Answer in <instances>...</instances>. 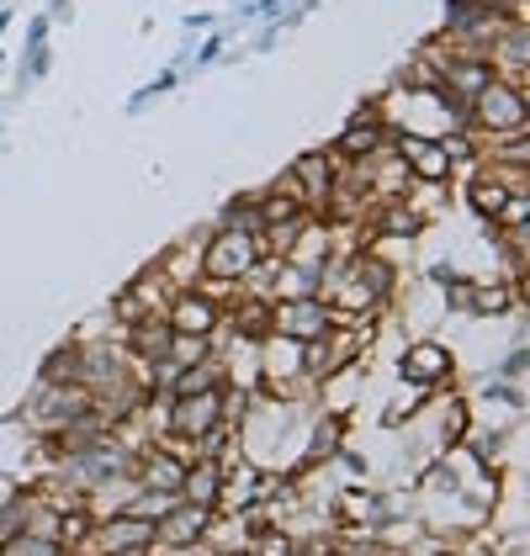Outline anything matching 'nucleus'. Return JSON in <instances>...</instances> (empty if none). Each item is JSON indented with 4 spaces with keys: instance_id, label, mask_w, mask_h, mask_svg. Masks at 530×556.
Returning a JSON list of instances; mask_svg holds the SVG:
<instances>
[{
    "instance_id": "f8f14e48",
    "label": "nucleus",
    "mask_w": 530,
    "mask_h": 556,
    "mask_svg": "<svg viewBox=\"0 0 530 556\" xmlns=\"http://www.w3.org/2000/svg\"><path fill=\"white\" fill-rule=\"evenodd\" d=\"M234 329L250 334V340H265L270 334V302H239L234 307Z\"/></svg>"
},
{
    "instance_id": "2eb2a0df",
    "label": "nucleus",
    "mask_w": 530,
    "mask_h": 556,
    "mask_svg": "<svg viewBox=\"0 0 530 556\" xmlns=\"http://www.w3.org/2000/svg\"><path fill=\"white\" fill-rule=\"evenodd\" d=\"M180 477H186V467H176V462H165V456H154V462H149V482H165V488H180Z\"/></svg>"
},
{
    "instance_id": "39448f33",
    "label": "nucleus",
    "mask_w": 530,
    "mask_h": 556,
    "mask_svg": "<svg viewBox=\"0 0 530 556\" xmlns=\"http://www.w3.org/2000/svg\"><path fill=\"white\" fill-rule=\"evenodd\" d=\"M171 334H191V340H213V329H218V302L202 298V292H180L171 302Z\"/></svg>"
},
{
    "instance_id": "0eeeda50",
    "label": "nucleus",
    "mask_w": 530,
    "mask_h": 556,
    "mask_svg": "<svg viewBox=\"0 0 530 556\" xmlns=\"http://www.w3.org/2000/svg\"><path fill=\"white\" fill-rule=\"evenodd\" d=\"M377 143H393V128L377 117V112H366V117H355L351 128H345V138H340V160H382V149Z\"/></svg>"
},
{
    "instance_id": "423d86ee",
    "label": "nucleus",
    "mask_w": 530,
    "mask_h": 556,
    "mask_svg": "<svg viewBox=\"0 0 530 556\" xmlns=\"http://www.w3.org/2000/svg\"><path fill=\"white\" fill-rule=\"evenodd\" d=\"M218 419H223V392L218 387L176 397V414H171V425H176L180 434H197V440H202V429H213Z\"/></svg>"
},
{
    "instance_id": "9d476101",
    "label": "nucleus",
    "mask_w": 530,
    "mask_h": 556,
    "mask_svg": "<svg viewBox=\"0 0 530 556\" xmlns=\"http://www.w3.org/2000/svg\"><path fill=\"white\" fill-rule=\"evenodd\" d=\"M218 467L213 462H202V467H186V477H180V493H186V504H202V509H213L218 504Z\"/></svg>"
},
{
    "instance_id": "20e7f679",
    "label": "nucleus",
    "mask_w": 530,
    "mask_h": 556,
    "mask_svg": "<svg viewBox=\"0 0 530 556\" xmlns=\"http://www.w3.org/2000/svg\"><path fill=\"white\" fill-rule=\"evenodd\" d=\"M335 180H340V170H335V154L313 149V154H303V160L292 165L287 191H292L303 207H324V202H329V191H335Z\"/></svg>"
},
{
    "instance_id": "6e6552de",
    "label": "nucleus",
    "mask_w": 530,
    "mask_h": 556,
    "mask_svg": "<svg viewBox=\"0 0 530 556\" xmlns=\"http://www.w3.org/2000/svg\"><path fill=\"white\" fill-rule=\"evenodd\" d=\"M207 530V509L202 504H180L176 514H165L160 525H154V541L160 546H186V541H197Z\"/></svg>"
},
{
    "instance_id": "1a4fd4ad",
    "label": "nucleus",
    "mask_w": 530,
    "mask_h": 556,
    "mask_svg": "<svg viewBox=\"0 0 530 556\" xmlns=\"http://www.w3.org/2000/svg\"><path fill=\"white\" fill-rule=\"evenodd\" d=\"M403 371H408V382H441L445 371H451V355H445L441 344H414L408 361H403Z\"/></svg>"
},
{
    "instance_id": "f03ea898",
    "label": "nucleus",
    "mask_w": 530,
    "mask_h": 556,
    "mask_svg": "<svg viewBox=\"0 0 530 556\" xmlns=\"http://www.w3.org/2000/svg\"><path fill=\"white\" fill-rule=\"evenodd\" d=\"M270 334L298 340V344L329 340L335 334V307L318 298V292H308V298H281L270 307Z\"/></svg>"
},
{
    "instance_id": "7ed1b4c3",
    "label": "nucleus",
    "mask_w": 530,
    "mask_h": 556,
    "mask_svg": "<svg viewBox=\"0 0 530 556\" xmlns=\"http://www.w3.org/2000/svg\"><path fill=\"white\" fill-rule=\"evenodd\" d=\"M261 239L255 233H239V228H223V233H213L207 244H202V276L207 281H218V287H228V281H244L250 276V265L261 260Z\"/></svg>"
},
{
    "instance_id": "9b49d317",
    "label": "nucleus",
    "mask_w": 530,
    "mask_h": 556,
    "mask_svg": "<svg viewBox=\"0 0 530 556\" xmlns=\"http://www.w3.org/2000/svg\"><path fill=\"white\" fill-rule=\"evenodd\" d=\"M467 302H472L478 318H493V313H504V307L515 302V292H509L504 281H472V287H467Z\"/></svg>"
},
{
    "instance_id": "f257e3e1",
    "label": "nucleus",
    "mask_w": 530,
    "mask_h": 556,
    "mask_svg": "<svg viewBox=\"0 0 530 556\" xmlns=\"http://www.w3.org/2000/svg\"><path fill=\"white\" fill-rule=\"evenodd\" d=\"M467 123L488 138H509V132H526V90L509 86V80H488L472 101H467Z\"/></svg>"
},
{
    "instance_id": "ddd939ff",
    "label": "nucleus",
    "mask_w": 530,
    "mask_h": 556,
    "mask_svg": "<svg viewBox=\"0 0 530 556\" xmlns=\"http://www.w3.org/2000/svg\"><path fill=\"white\" fill-rule=\"evenodd\" d=\"M5 556H64V541H53V535H16L11 546H5Z\"/></svg>"
},
{
    "instance_id": "4468645a",
    "label": "nucleus",
    "mask_w": 530,
    "mask_h": 556,
    "mask_svg": "<svg viewBox=\"0 0 530 556\" xmlns=\"http://www.w3.org/2000/svg\"><path fill=\"white\" fill-rule=\"evenodd\" d=\"M207 387H218V377H213V366H180V377H176V397H186V392H207Z\"/></svg>"
}]
</instances>
